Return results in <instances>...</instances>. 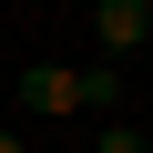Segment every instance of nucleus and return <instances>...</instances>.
Instances as JSON below:
<instances>
[{"instance_id":"2","label":"nucleus","mask_w":153,"mask_h":153,"mask_svg":"<svg viewBox=\"0 0 153 153\" xmlns=\"http://www.w3.org/2000/svg\"><path fill=\"white\" fill-rule=\"evenodd\" d=\"M71 112L123 123V61H82V71H71Z\"/></svg>"},{"instance_id":"4","label":"nucleus","mask_w":153,"mask_h":153,"mask_svg":"<svg viewBox=\"0 0 153 153\" xmlns=\"http://www.w3.org/2000/svg\"><path fill=\"white\" fill-rule=\"evenodd\" d=\"M92 153H143V133H123V123H102V133H92Z\"/></svg>"},{"instance_id":"5","label":"nucleus","mask_w":153,"mask_h":153,"mask_svg":"<svg viewBox=\"0 0 153 153\" xmlns=\"http://www.w3.org/2000/svg\"><path fill=\"white\" fill-rule=\"evenodd\" d=\"M0 153H31V143H21V133H0Z\"/></svg>"},{"instance_id":"6","label":"nucleus","mask_w":153,"mask_h":153,"mask_svg":"<svg viewBox=\"0 0 153 153\" xmlns=\"http://www.w3.org/2000/svg\"><path fill=\"white\" fill-rule=\"evenodd\" d=\"M143 21H153V0H143Z\"/></svg>"},{"instance_id":"1","label":"nucleus","mask_w":153,"mask_h":153,"mask_svg":"<svg viewBox=\"0 0 153 153\" xmlns=\"http://www.w3.org/2000/svg\"><path fill=\"white\" fill-rule=\"evenodd\" d=\"M92 41H102V61L143 51V41H153V21H143V0H92Z\"/></svg>"},{"instance_id":"7","label":"nucleus","mask_w":153,"mask_h":153,"mask_svg":"<svg viewBox=\"0 0 153 153\" xmlns=\"http://www.w3.org/2000/svg\"><path fill=\"white\" fill-rule=\"evenodd\" d=\"M143 153H153V143H143Z\"/></svg>"},{"instance_id":"3","label":"nucleus","mask_w":153,"mask_h":153,"mask_svg":"<svg viewBox=\"0 0 153 153\" xmlns=\"http://www.w3.org/2000/svg\"><path fill=\"white\" fill-rule=\"evenodd\" d=\"M21 112H41V123L71 112V71H61V61H31V71H21Z\"/></svg>"}]
</instances>
